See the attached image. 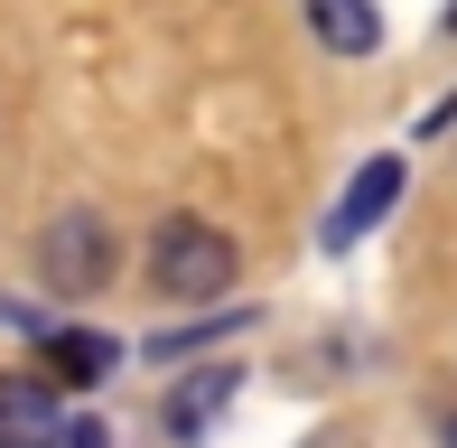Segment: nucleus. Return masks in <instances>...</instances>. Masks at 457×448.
I'll return each instance as SVG.
<instances>
[{
    "label": "nucleus",
    "mask_w": 457,
    "mask_h": 448,
    "mask_svg": "<svg viewBox=\"0 0 457 448\" xmlns=\"http://www.w3.org/2000/svg\"><path fill=\"white\" fill-rule=\"evenodd\" d=\"M47 364H56L47 383H103V374L121 364V345L94 336V328H47Z\"/></svg>",
    "instance_id": "7"
},
{
    "label": "nucleus",
    "mask_w": 457,
    "mask_h": 448,
    "mask_svg": "<svg viewBox=\"0 0 457 448\" xmlns=\"http://www.w3.org/2000/svg\"><path fill=\"white\" fill-rule=\"evenodd\" d=\"M234 402V364H205V374H187L169 393V439H205V420Z\"/></svg>",
    "instance_id": "6"
},
{
    "label": "nucleus",
    "mask_w": 457,
    "mask_h": 448,
    "mask_svg": "<svg viewBox=\"0 0 457 448\" xmlns=\"http://www.w3.org/2000/svg\"><path fill=\"white\" fill-rule=\"evenodd\" d=\"M150 280H159V299H224L234 290V243L196 215H169L150 243Z\"/></svg>",
    "instance_id": "1"
},
{
    "label": "nucleus",
    "mask_w": 457,
    "mask_h": 448,
    "mask_svg": "<svg viewBox=\"0 0 457 448\" xmlns=\"http://www.w3.org/2000/svg\"><path fill=\"white\" fill-rule=\"evenodd\" d=\"M103 271H112V234H103V215H56L47 224V280L66 299H94Z\"/></svg>",
    "instance_id": "2"
},
{
    "label": "nucleus",
    "mask_w": 457,
    "mask_h": 448,
    "mask_svg": "<svg viewBox=\"0 0 457 448\" xmlns=\"http://www.w3.org/2000/svg\"><path fill=\"white\" fill-rule=\"evenodd\" d=\"M448 29H457V10H448Z\"/></svg>",
    "instance_id": "10"
},
{
    "label": "nucleus",
    "mask_w": 457,
    "mask_h": 448,
    "mask_svg": "<svg viewBox=\"0 0 457 448\" xmlns=\"http://www.w3.org/2000/svg\"><path fill=\"white\" fill-rule=\"evenodd\" d=\"M318 448H345V439H318Z\"/></svg>",
    "instance_id": "9"
},
{
    "label": "nucleus",
    "mask_w": 457,
    "mask_h": 448,
    "mask_svg": "<svg viewBox=\"0 0 457 448\" xmlns=\"http://www.w3.org/2000/svg\"><path fill=\"white\" fill-rule=\"evenodd\" d=\"M392 196H402V150H383V159H364V169H355V187H345L337 215H327V253H355L373 224L392 215Z\"/></svg>",
    "instance_id": "3"
},
{
    "label": "nucleus",
    "mask_w": 457,
    "mask_h": 448,
    "mask_svg": "<svg viewBox=\"0 0 457 448\" xmlns=\"http://www.w3.org/2000/svg\"><path fill=\"white\" fill-rule=\"evenodd\" d=\"M448 448H457V411H448Z\"/></svg>",
    "instance_id": "8"
},
{
    "label": "nucleus",
    "mask_w": 457,
    "mask_h": 448,
    "mask_svg": "<svg viewBox=\"0 0 457 448\" xmlns=\"http://www.w3.org/2000/svg\"><path fill=\"white\" fill-rule=\"evenodd\" d=\"M308 29H318L337 56H373L383 47V10H373V0H308Z\"/></svg>",
    "instance_id": "5"
},
{
    "label": "nucleus",
    "mask_w": 457,
    "mask_h": 448,
    "mask_svg": "<svg viewBox=\"0 0 457 448\" xmlns=\"http://www.w3.org/2000/svg\"><path fill=\"white\" fill-rule=\"evenodd\" d=\"M0 448H66L47 374H0Z\"/></svg>",
    "instance_id": "4"
}]
</instances>
